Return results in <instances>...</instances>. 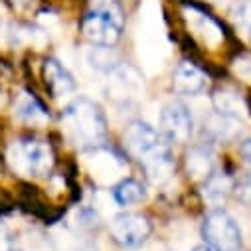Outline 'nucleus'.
I'll return each mask as SVG.
<instances>
[{
	"label": "nucleus",
	"instance_id": "f257e3e1",
	"mask_svg": "<svg viewBox=\"0 0 251 251\" xmlns=\"http://www.w3.org/2000/svg\"><path fill=\"white\" fill-rule=\"evenodd\" d=\"M64 127L81 147H99L107 135V119L99 103L89 97H75L64 109Z\"/></svg>",
	"mask_w": 251,
	"mask_h": 251
},
{
	"label": "nucleus",
	"instance_id": "f03ea898",
	"mask_svg": "<svg viewBox=\"0 0 251 251\" xmlns=\"http://www.w3.org/2000/svg\"><path fill=\"white\" fill-rule=\"evenodd\" d=\"M125 18L115 2H99L83 18V34L95 46L111 48L123 34Z\"/></svg>",
	"mask_w": 251,
	"mask_h": 251
},
{
	"label": "nucleus",
	"instance_id": "7ed1b4c3",
	"mask_svg": "<svg viewBox=\"0 0 251 251\" xmlns=\"http://www.w3.org/2000/svg\"><path fill=\"white\" fill-rule=\"evenodd\" d=\"M202 235L214 251H239L241 241H243L241 227H239L237 220L222 208L212 210L204 218Z\"/></svg>",
	"mask_w": 251,
	"mask_h": 251
},
{
	"label": "nucleus",
	"instance_id": "20e7f679",
	"mask_svg": "<svg viewBox=\"0 0 251 251\" xmlns=\"http://www.w3.org/2000/svg\"><path fill=\"white\" fill-rule=\"evenodd\" d=\"M14 170L26 176H46L53 166V152L42 141H18L8 152Z\"/></svg>",
	"mask_w": 251,
	"mask_h": 251
},
{
	"label": "nucleus",
	"instance_id": "39448f33",
	"mask_svg": "<svg viewBox=\"0 0 251 251\" xmlns=\"http://www.w3.org/2000/svg\"><path fill=\"white\" fill-rule=\"evenodd\" d=\"M158 125H160V135L168 143H176V145L188 143L194 133L192 111L182 101H168L160 109Z\"/></svg>",
	"mask_w": 251,
	"mask_h": 251
},
{
	"label": "nucleus",
	"instance_id": "423d86ee",
	"mask_svg": "<svg viewBox=\"0 0 251 251\" xmlns=\"http://www.w3.org/2000/svg\"><path fill=\"white\" fill-rule=\"evenodd\" d=\"M111 235L119 245L133 249L147 241V237L151 235V224L139 214H117L111 220Z\"/></svg>",
	"mask_w": 251,
	"mask_h": 251
},
{
	"label": "nucleus",
	"instance_id": "0eeeda50",
	"mask_svg": "<svg viewBox=\"0 0 251 251\" xmlns=\"http://www.w3.org/2000/svg\"><path fill=\"white\" fill-rule=\"evenodd\" d=\"M158 145H162V135L145 121H133L125 129V147L137 158H143Z\"/></svg>",
	"mask_w": 251,
	"mask_h": 251
},
{
	"label": "nucleus",
	"instance_id": "6e6552de",
	"mask_svg": "<svg viewBox=\"0 0 251 251\" xmlns=\"http://www.w3.org/2000/svg\"><path fill=\"white\" fill-rule=\"evenodd\" d=\"M141 162H143V168H145L147 178L151 182H154V184H164L172 176L174 158H172L170 149L164 143L158 145L156 149H152L149 154H145L141 158Z\"/></svg>",
	"mask_w": 251,
	"mask_h": 251
},
{
	"label": "nucleus",
	"instance_id": "1a4fd4ad",
	"mask_svg": "<svg viewBox=\"0 0 251 251\" xmlns=\"http://www.w3.org/2000/svg\"><path fill=\"white\" fill-rule=\"evenodd\" d=\"M172 85L174 91L180 95H198L206 87V75L192 61H180L174 72Z\"/></svg>",
	"mask_w": 251,
	"mask_h": 251
},
{
	"label": "nucleus",
	"instance_id": "9d476101",
	"mask_svg": "<svg viewBox=\"0 0 251 251\" xmlns=\"http://www.w3.org/2000/svg\"><path fill=\"white\" fill-rule=\"evenodd\" d=\"M44 79L53 97H66L75 91V79L64 64L57 59H48L44 64Z\"/></svg>",
	"mask_w": 251,
	"mask_h": 251
},
{
	"label": "nucleus",
	"instance_id": "9b49d317",
	"mask_svg": "<svg viewBox=\"0 0 251 251\" xmlns=\"http://www.w3.org/2000/svg\"><path fill=\"white\" fill-rule=\"evenodd\" d=\"M212 103H214L216 113H220L224 117L243 121L245 115H247V105H245L243 97L239 93H235L233 89H227V87L218 89L212 97Z\"/></svg>",
	"mask_w": 251,
	"mask_h": 251
},
{
	"label": "nucleus",
	"instance_id": "f8f14e48",
	"mask_svg": "<svg viewBox=\"0 0 251 251\" xmlns=\"http://www.w3.org/2000/svg\"><path fill=\"white\" fill-rule=\"evenodd\" d=\"M186 168L190 172L192 178L198 180H206L212 172H214V152L210 145H198L192 147L190 152L186 156Z\"/></svg>",
	"mask_w": 251,
	"mask_h": 251
},
{
	"label": "nucleus",
	"instance_id": "ddd939ff",
	"mask_svg": "<svg viewBox=\"0 0 251 251\" xmlns=\"http://www.w3.org/2000/svg\"><path fill=\"white\" fill-rule=\"evenodd\" d=\"M233 190V180L231 176H227L226 172H212L206 180H204V200L210 202L212 206H220L226 202V198L231 194Z\"/></svg>",
	"mask_w": 251,
	"mask_h": 251
},
{
	"label": "nucleus",
	"instance_id": "4468645a",
	"mask_svg": "<svg viewBox=\"0 0 251 251\" xmlns=\"http://www.w3.org/2000/svg\"><path fill=\"white\" fill-rule=\"evenodd\" d=\"M239 123L241 121H235V119L224 117L220 113H214L204 125V133L212 141H218V143L220 141H231L239 131Z\"/></svg>",
	"mask_w": 251,
	"mask_h": 251
},
{
	"label": "nucleus",
	"instance_id": "2eb2a0df",
	"mask_svg": "<svg viewBox=\"0 0 251 251\" xmlns=\"http://www.w3.org/2000/svg\"><path fill=\"white\" fill-rule=\"evenodd\" d=\"M113 200L119 204V206H133V204H139L143 202L145 198V188L139 180L135 178H123L121 182H117L113 186Z\"/></svg>",
	"mask_w": 251,
	"mask_h": 251
},
{
	"label": "nucleus",
	"instance_id": "dca6fc26",
	"mask_svg": "<svg viewBox=\"0 0 251 251\" xmlns=\"http://www.w3.org/2000/svg\"><path fill=\"white\" fill-rule=\"evenodd\" d=\"M16 115L32 125H42L48 121V113L44 109V105L30 93H22L18 103H16Z\"/></svg>",
	"mask_w": 251,
	"mask_h": 251
},
{
	"label": "nucleus",
	"instance_id": "f3484780",
	"mask_svg": "<svg viewBox=\"0 0 251 251\" xmlns=\"http://www.w3.org/2000/svg\"><path fill=\"white\" fill-rule=\"evenodd\" d=\"M87 59H89V64L93 66V70L103 72V74H113L121 66L119 55L115 51H111V48H105V46L91 48L89 53H87Z\"/></svg>",
	"mask_w": 251,
	"mask_h": 251
},
{
	"label": "nucleus",
	"instance_id": "a211bd4d",
	"mask_svg": "<svg viewBox=\"0 0 251 251\" xmlns=\"http://www.w3.org/2000/svg\"><path fill=\"white\" fill-rule=\"evenodd\" d=\"M231 16L237 24H251V0H237L231 6Z\"/></svg>",
	"mask_w": 251,
	"mask_h": 251
},
{
	"label": "nucleus",
	"instance_id": "6ab92c4d",
	"mask_svg": "<svg viewBox=\"0 0 251 251\" xmlns=\"http://www.w3.org/2000/svg\"><path fill=\"white\" fill-rule=\"evenodd\" d=\"M233 70H235V74H237L243 81H251V59H249V57H239V59H235Z\"/></svg>",
	"mask_w": 251,
	"mask_h": 251
},
{
	"label": "nucleus",
	"instance_id": "aec40b11",
	"mask_svg": "<svg viewBox=\"0 0 251 251\" xmlns=\"http://www.w3.org/2000/svg\"><path fill=\"white\" fill-rule=\"evenodd\" d=\"M239 152H241V158H243V162L251 168V139H247L241 147H239Z\"/></svg>",
	"mask_w": 251,
	"mask_h": 251
},
{
	"label": "nucleus",
	"instance_id": "412c9836",
	"mask_svg": "<svg viewBox=\"0 0 251 251\" xmlns=\"http://www.w3.org/2000/svg\"><path fill=\"white\" fill-rule=\"evenodd\" d=\"M30 2H32V0H12V4H14L18 10H24V8H26Z\"/></svg>",
	"mask_w": 251,
	"mask_h": 251
},
{
	"label": "nucleus",
	"instance_id": "4be33fe9",
	"mask_svg": "<svg viewBox=\"0 0 251 251\" xmlns=\"http://www.w3.org/2000/svg\"><path fill=\"white\" fill-rule=\"evenodd\" d=\"M192 251H214V249H212L208 243H202V245H196Z\"/></svg>",
	"mask_w": 251,
	"mask_h": 251
},
{
	"label": "nucleus",
	"instance_id": "5701e85b",
	"mask_svg": "<svg viewBox=\"0 0 251 251\" xmlns=\"http://www.w3.org/2000/svg\"><path fill=\"white\" fill-rule=\"evenodd\" d=\"M79 251H97V249H95L93 245H83V247H81Z\"/></svg>",
	"mask_w": 251,
	"mask_h": 251
},
{
	"label": "nucleus",
	"instance_id": "b1692460",
	"mask_svg": "<svg viewBox=\"0 0 251 251\" xmlns=\"http://www.w3.org/2000/svg\"><path fill=\"white\" fill-rule=\"evenodd\" d=\"M8 251H20V249H8Z\"/></svg>",
	"mask_w": 251,
	"mask_h": 251
},
{
	"label": "nucleus",
	"instance_id": "393cba45",
	"mask_svg": "<svg viewBox=\"0 0 251 251\" xmlns=\"http://www.w3.org/2000/svg\"><path fill=\"white\" fill-rule=\"evenodd\" d=\"M249 36H251V28H249Z\"/></svg>",
	"mask_w": 251,
	"mask_h": 251
}]
</instances>
